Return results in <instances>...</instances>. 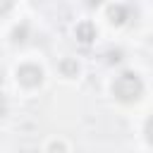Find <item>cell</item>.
<instances>
[{"label":"cell","instance_id":"7","mask_svg":"<svg viewBox=\"0 0 153 153\" xmlns=\"http://www.w3.org/2000/svg\"><path fill=\"white\" fill-rule=\"evenodd\" d=\"M100 2H103V0H88V5H91V7H93V5H100Z\"/></svg>","mask_w":153,"mask_h":153},{"label":"cell","instance_id":"6","mask_svg":"<svg viewBox=\"0 0 153 153\" xmlns=\"http://www.w3.org/2000/svg\"><path fill=\"white\" fill-rule=\"evenodd\" d=\"M10 7H12V0H0V17H5Z\"/></svg>","mask_w":153,"mask_h":153},{"label":"cell","instance_id":"5","mask_svg":"<svg viewBox=\"0 0 153 153\" xmlns=\"http://www.w3.org/2000/svg\"><path fill=\"white\" fill-rule=\"evenodd\" d=\"M146 139H148V143L153 146V117L146 122Z\"/></svg>","mask_w":153,"mask_h":153},{"label":"cell","instance_id":"4","mask_svg":"<svg viewBox=\"0 0 153 153\" xmlns=\"http://www.w3.org/2000/svg\"><path fill=\"white\" fill-rule=\"evenodd\" d=\"M76 33L81 36V41H84V43H88V41L93 38V29H91L88 24H84V26H79V29H76Z\"/></svg>","mask_w":153,"mask_h":153},{"label":"cell","instance_id":"3","mask_svg":"<svg viewBox=\"0 0 153 153\" xmlns=\"http://www.w3.org/2000/svg\"><path fill=\"white\" fill-rule=\"evenodd\" d=\"M124 17H127V10H124L122 5H117V7L110 10V22H112V24H122Z\"/></svg>","mask_w":153,"mask_h":153},{"label":"cell","instance_id":"1","mask_svg":"<svg viewBox=\"0 0 153 153\" xmlns=\"http://www.w3.org/2000/svg\"><path fill=\"white\" fill-rule=\"evenodd\" d=\"M141 91H143V84H141V79H139L134 72H124V74H120V76L115 79V84H112V93H115V98H120V100H124V103L136 100V98L141 96Z\"/></svg>","mask_w":153,"mask_h":153},{"label":"cell","instance_id":"2","mask_svg":"<svg viewBox=\"0 0 153 153\" xmlns=\"http://www.w3.org/2000/svg\"><path fill=\"white\" fill-rule=\"evenodd\" d=\"M41 76H43V72H41L36 65H24V67L17 69V79H19L24 86H36V84H41Z\"/></svg>","mask_w":153,"mask_h":153}]
</instances>
